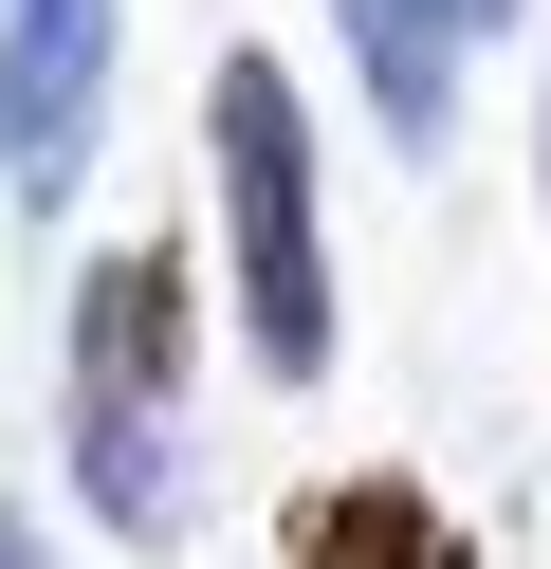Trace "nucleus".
<instances>
[{
  "label": "nucleus",
  "instance_id": "5",
  "mask_svg": "<svg viewBox=\"0 0 551 569\" xmlns=\"http://www.w3.org/2000/svg\"><path fill=\"white\" fill-rule=\"evenodd\" d=\"M294 569H460V515L423 478H313L294 496Z\"/></svg>",
  "mask_w": 551,
  "mask_h": 569
},
{
  "label": "nucleus",
  "instance_id": "4",
  "mask_svg": "<svg viewBox=\"0 0 551 569\" xmlns=\"http://www.w3.org/2000/svg\"><path fill=\"white\" fill-rule=\"evenodd\" d=\"M331 38H350L386 148H441L460 129V0H331Z\"/></svg>",
  "mask_w": 551,
  "mask_h": 569
},
{
  "label": "nucleus",
  "instance_id": "6",
  "mask_svg": "<svg viewBox=\"0 0 551 569\" xmlns=\"http://www.w3.org/2000/svg\"><path fill=\"white\" fill-rule=\"evenodd\" d=\"M496 19H533V0H460V38H496Z\"/></svg>",
  "mask_w": 551,
  "mask_h": 569
},
{
  "label": "nucleus",
  "instance_id": "7",
  "mask_svg": "<svg viewBox=\"0 0 551 569\" xmlns=\"http://www.w3.org/2000/svg\"><path fill=\"white\" fill-rule=\"evenodd\" d=\"M0 569H37V532H19V515H0Z\"/></svg>",
  "mask_w": 551,
  "mask_h": 569
},
{
  "label": "nucleus",
  "instance_id": "2",
  "mask_svg": "<svg viewBox=\"0 0 551 569\" xmlns=\"http://www.w3.org/2000/svg\"><path fill=\"white\" fill-rule=\"evenodd\" d=\"M203 166H220V258H239V349L276 386L331 368V202H313V111L276 56L203 74Z\"/></svg>",
  "mask_w": 551,
  "mask_h": 569
},
{
  "label": "nucleus",
  "instance_id": "1",
  "mask_svg": "<svg viewBox=\"0 0 551 569\" xmlns=\"http://www.w3.org/2000/svg\"><path fill=\"white\" fill-rule=\"evenodd\" d=\"M184 368H203V295H184L166 239H110L73 276V368H56V422H73V496L92 532L166 551L184 532Z\"/></svg>",
  "mask_w": 551,
  "mask_h": 569
},
{
  "label": "nucleus",
  "instance_id": "3",
  "mask_svg": "<svg viewBox=\"0 0 551 569\" xmlns=\"http://www.w3.org/2000/svg\"><path fill=\"white\" fill-rule=\"evenodd\" d=\"M110 129V0H0V184L73 202Z\"/></svg>",
  "mask_w": 551,
  "mask_h": 569
}]
</instances>
